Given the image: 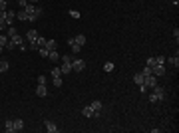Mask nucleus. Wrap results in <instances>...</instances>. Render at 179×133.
<instances>
[{"label": "nucleus", "instance_id": "nucleus-1", "mask_svg": "<svg viewBox=\"0 0 179 133\" xmlns=\"http://www.w3.org/2000/svg\"><path fill=\"white\" fill-rule=\"evenodd\" d=\"M86 70V62L82 60V58H76V60H72V71H84Z\"/></svg>", "mask_w": 179, "mask_h": 133}, {"label": "nucleus", "instance_id": "nucleus-2", "mask_svg": "<svg viewBox=\"0 0 179 133\" xmlns=\"http://www.w3.org/2000/svg\"><path fill=\"white\" fill-rule=\"evenodd\" d=\"M22 42H24V38L20 36V34H16V36H12V38L8 40V44H6V48H8V50H14V48H16V46H20Z\"/></svg>", "mask_w": 179, "mask_h": 133}, {"label": "nucleus", "instance_id": "nucleus-3", "mask_svg": "<svg viewBox=\"0 0 179 133\" xmlns=\"http://www.w3.org/2000/svg\"><path fill=\"white\" fill-rule=\"evenodd\" d=\"M4 20L8 22V26H12V24H14V20H16V12H14V10H8V8H6V10H4Z\"/></svg>", "mask_w": 179, "mask_h": 133}, {"label": "nucleus", "instance_id": "nucleus-4", "mask_svg": "<svg viewBox=\"0 0 179 133\" xmlns=\"http://www.w3.org/2000/svg\"><path fill=\"white\" fill-rule=\"evenodd\" d=\"M151 74H153V76H157V78L165 76V66H163V64H155V66L151 68Z\"/></svg>", "mask_w": 179, "mask_h": 133}, {"label": "nucleus", "instance_id": "nucleus-5", "mask_svg": "<svg viewBox=\"0 0 179 133\" xmlns=\"http://www.w3.org/2000/svg\"><path fill=\"white\" fill-rule=\"evenodd\" d=\"M90 107L94 109V117H98V115H99V111H102V107H104V103H102L99 100H94L92 103H90Z\"/></svg>", "mask_w": 179, "mask_h": 133}, {"label": "nucleus", "instance_id": "nucleus-6", "mask_svg": "<svg viewBox=\"0 0 179 133\" xmlns=\"http://www.w3.org/2000/svg\"><path fill=\"white\" fill-rule=\"evenodd\" d=\"M151 93L155 95V97H157L159 101L165 97V90H163V87H159V86H153V87H151Z\"/></svg>", "mask_w": 179, "mask_h": 133}, {"label": "nucleus", "instance_id": "nucleus-7", "mask_svg": "<svg viewBox=\"0 0 179 133\" xmlns=\"http://www.w3.org/2000/svg\"><path fill=\"white\" fill-rule=\"evenodd\" d=\"M143 84H145L147 87H153V86H157V76H153V74H149V76H145V80H143Z\"/></svg>", "mask_w": 179, "mask_h": 133}, {"label": "nucleus", "instance_id": "nucleus-8", "mask_svg": "<svg viewBox=\"0 0 179 133\" xmlns=\"http://www.w3.org/2000/svg\"><path fill=\"white\" fill-rule=\"evenodd\" d=\"M36 38H38V32H36V30H28V34H26V38H24V40L28 42V46H32V44L36 42Z\"/></svg>", "mask_w": 179, "mask_h": 133}, {"label": "nucleus", "instance_id": "nucleus-9", "mask_svg": "<svg viewBox=\"0 0 179 133\" xmlns=\"http://www.w3.org/2000/svg\"><path fill=\"white\" fill-rule=\"evenodd\" d=\"M42 12H44V10L40 8V6H36V10H34V14H30V16H28V20H30V22H36V20L40 18V16H42Z\"/></svg>", "mask_w": 179, "mask_h": 133}, {"label": "nucleus", "instance_id": "nucleus-10", "mask_svg": "<svg viewBox=\"0 0 179 133\" xmlns=\"http://www.w3.org/2000/svg\"><path fill=\"white\" fill-rule=\"evenodd\" d=\"M44 127H46L50 133H58V131H60V127H58L56 123H52V121H46V123H44Z\"/></svg>", "mask_w": 179, "mask_h": 133}, {"label": "nucleus", "instance_id": "nucleus-11", "mask_svg": "<svg viewBox=\"0 0 179 133\" xmlns=\"http://www.w3.org/2000/svg\"><path fill=\"white\" fill-rule=\"evenodd\" d=\"M48 60H50V62H60V54L56 52V50H50V54H48Z\"/></svg>", "mask_w": 179, "mask_h": 133}, {"label": "nucleus", "instance_id": "nucleus-12", "mask_svg": "<svg viewBox=\"0 0 179 133\" xmlns=\"http://www.w3.org/2000/svg\"><path fill=\"white\" fill-rule=\"evenodd\" d=\"M12 121H14V131H22L24 129V119L16 117V119H12Z\"/></svg>", "mask_w": 179, "mask_h": 133}, {"label": "nucleus", "instance_id": "nucleus-13", "mask_svg": "<svg viewBox=\"0 0 179 133\" xmlns=\"http://www.w3.org/2000/svg\"><path fill=\"white\" fill-rule=\"evenodd\" d=\"M4 131H6V133H14V121H12V119H6Z\"/></svg>", "mask_w": 179, "mask_h": 133}, {"label": "nucleus", "instance_id": "nucleus-14", "mask_svg": "<svg viewBox=\"0 0 179 133\" xmlns=\"http://www.w3.org/2000/svg\"><path fill=\"white\" fill-rule=\"evenodd\" d=\"M36 95H38V97H46V95H48L46 86H38V87H36Z\"/></svg>", "mask_w": 179, "mask_h": 133}, {"label": "nucleus", "instance_id": "nucleus-15", "mask_svg": "<svg viewBox=\"0 0 179 133\" xmlns=\"http://www.w3.org/2000/svg\"><path fill=\"white\" fill-rule=\"evenodd\" d=\"M68 44H70V48H72V52H74V54H78V52L82 50V48L78 46V44H76V40H74V38H70V40H68Z\"/></svg>", "mask_w": 179, "mask_h": 133}, {"label": "nucleus", "instance_id": "nucleus-16", "mask_svg": "<svg viewBox=\"0 0 179 133\" xmlns=\"http://www.w3.org/2000/svg\"><path fill=\"white\" fill-rule=\"evenodd\" d=\"M143 80H145V76H143L142 71H137L135 76H133V81H135L137 86H142V84H143Z\"/></svg>", "mask_w": 179, "mask_h": 133}, {"label": "nucleus", "instance_id": "nucleus-17", "mask_svg": "<svg viewBox=\"0 0 179 133\" xmlns=\"http://www.w3.org/2000/svg\"><path fill=\"white\" fill-rule=\"evenodd\" d=\"M60 70H62V76H66V74H72V64H62Z\"/></svg>", "mask_w": 179, "mask_h": 133}, {"label": "nucleus", "instance_id": "nucleus-18", "mask_svg": "<svg viewBox=\"0 0 179 133\" xmlns=\"http://www.w3.org/2000/svg\"><path fill=\"white\" fill-rule=\"evenodd\" d=\"M82 115H84V117H94V109H92L90 105H86L84 109H82Z\"/></svg>", "mask_w": 179, "mask_h": 133}, {"label": "nucleus", "instance_id": "nucleus-19", "mask_svg": "<svg viewBox=\"0 0 179 133\" xmlns=\"http://www.w3.org/2000/svg\"><path fill=\"white\" fill-rule=\"evenodd\" d=\"M74 40H76V44H78L80 48H82V46H86V36H84V34H78Z\"/></svg>", "mask_w": 179, "mask_h": 133}, {"label": "nucleus", "instance_id": "nucleus-20", "mask_svg": "<svg viewBox=\"0 0 179 133\" xmlns=\"http://www.w3.org/2000/svg\"><path fill=\"white\" fill-rule=\"evenodd\" d=\"M16 18L18 20H22V22H26V20H28V14H26V10H20V12H16Z\"/></svg>", "mask_w": 179, "mask_h": 133}, {"label": "nucleus", "instance_id": "nucleus-21", "mask_svg": "<svg viewBox=\"0 0 179 133\" xmlns=\"http://www.w3.org/2000/svg\"><path fill=\"white\" fill-rule=\"evenodd\" d=\"M44 48H48V50H56L58 42H56V40H46V46H44Z\"/></svg>", "mask_w": 179, "mask_h": 133}, {"label": "nucleus", "instance_id": "nucleus-22", "mask_svg": "<svg viewBox=\"0 0 179 133\" xmlns=\"http://www.w3.org/2000/svg\"><path fill=\"white\" fill-rule=\"evenodd\" d=\"M8 68H10V62H6V60H0V74H4Z\"/></svg>", "mask_w": 179, "mask_h": 133}, {"label": "nucleus", "instance_id": "nucleus-23", "mask_svg": "<svg viewBox=\"0 0 179 133\" xmlns=\"http://www.w3.org/2000/svg\"><path fill=\"white\" fill-rule=\"evenodd\" d=\"M24 10H26V14H34V10H36V6H34L32 4V2H28V4H26V6H24Z\"/></svg>", "mask_w": 179, "mask_h": 133}, {"label": "nucleus", "instance_id": "nucleus-24", "mask_svg": "<svg viewBox=\"0 0 179 133\" xmlns=\"http://www.w3.org/2000/svg\"><path fill=\"white\" fill-rule=\"evenodd\" d=\"M16 34L18 32H16L14 26H8V28H6V36H8V38H12V36H16Z\"/></svg>", "mask_w": 179, "mask_h": 133}, {"label": "nucleus", "instance_id": "nucleus-25", "mask_svg": "<svg viewBox=\"0 0 179 133\" xmlns=\"http://www.w3.org/2000/svg\"><path fill=\"white\" fill-rule=\"evenodd\" d=\"M169 64H171V66L175 68V70H177V68H179V58H177V54H175L173 58H169Z\"/></svg>", "mask_w": 179, "mask_h": 133}, {"label": "nucleus", "instance_id": "nucleus-26", "mask_svg": "<svg viewBox=\"0 0 179 133\" xmlns=\"http://www.w3.org/2000/svg\"><path fill=\"white\" fill-rule=\"evenodd\" d=\"M8 36H6V34H0V46H2V48H6V44H8Z\"/></svg>", "mask_w": 179, "mask_h": 133}, {"label": "nucleus", "instance_id": "nucleus-27", "mask_svg": "<svg viewBox=\"0 0 179 133\" xmlns=\"http://www.w3.org/2000/svg\"><path fill=\"white\" fill-rule=\"evenodd\" d=\"M113 70H116V64H112V62L104 64V71H113Z\"/></svg>", "mask_w": 179, "mask_h": 133}, {"label": "nucleus", "instance_id": "nucleus-28", "mask_svg": "<svg viewBox=\"0 0 179 133\" xmlns=\"http://www.w3.org/2000/svg\"><path fill=\"white\" fill-rule=\"evenodd\" d=\"M60 60H62L64 64H72V56H70V54H64V56H60Z\"/></svg>", "mask_w": 179, "mask_h": 133}, {"label": "nucleus", "instance_id": "nucleus-29", "mask_svg": "<svg viewBox=\"0 0 179 133\" xmlns=\"http://www.w3.org/2000/svg\"><path fill=\"white\" fill-rule=\"evenodd\" d=\"M6 28H8V22H6L4 18H0V32H4Z\"/></svg>", "mask_w": 179, "mask_h": 133}, {"label": "nucleus", "instance_id": "nucleus-30", "mask_svg": "<svg viewBox=\"0 0 179 133\" xmlns=\"http://www.w3.org/2000/svg\"><path fill=\"white\" fill-rule=\"evenodd\" d=\"M52 78H62V70L60 68H54L52 70Z\"/></svg>", "mask_w": 179, "mask_h": 133}, {"label": "nucleus", "instance_id": "nucleus-31", "mask_svg": "<svg viewBox=\"0 0 179 133\" xmlns=\"http://www.w3.org/2000/svg\"><path fill=\"white\" fill-rule=\"evenodd\" d=\"M38 52H40V56H42V58H48V54H50V50H48V48H40Z\"/></svg>", "mask_w": 179, "mask_h": 133}, {"label": "nucleus", "instance_id": "nucleus-32", "mask_svg": "<svg viewBox=\"0 0 179 133\" xmlns=\"http://www.w3.org/2000/svg\"><path fill=\"white\" fill-rule=\"evenodd\" d=\"M70 16L74 20H80V12H78V10H70Z\"/></svg>", "mask_w": 179, "mask_h": 133}, {"label": "nucleus", "instance_id": "nucleus-33", "mask_svg": "<svg viewBox=\"0 0 179 133\" xmlns=\"http://www.w3.org/2000/svg\"><path fill=\"white\" fill-rule=\"evenodd\" d=\"M38 86H46V76H38Z\"/></svg>", "mask_w": 179, "mask_h": 133}, {"label": "nucleus", "instance_id": "nucleus-34", "mask_svg": "<svg viewBox=\"0 0 179 133\" xmlns=\"http://www.w3.org/2000/svg\"><path fill=\"white\" fill-rule=\"evenodd\" d=\"M155 58V64H165V56H153Z\"/></svg>", "mask_w": 179, "mask_h": 133}, {"label": "nucleus", "instance_id": "nucleus-35", "mask_svg": "<svg viewBox=\"0 0 179 133\" xmlns=\"http://www.w3.org/2000/svg\"><path fill=\"white\" fill-rule=\"evenodd\" d=\"M145 66L153 68V66H155V58H147V64H145Z\"/></svg>", "mask_w": 179, "mask_h": 133}, {"label": "nucleus", "instance_id": "nucleus-36", "mask_svg": "<svg viewBox=\"0 0 179 133\" xmlns=\"http://www.w3.org/2000/svg\"><path fill=\"white\" fill-rule=\"evenodd\" d=\"M6 8H8V4H6V0H0V12H4Z\"/></svg>", "mask_w": 179, "mask_h": 133}, {"label": "nucleus", "instance_id": "nucleus-37", "mask_svg": "<svg viewBox=\"0 0 179 133\" xmlns=\"http://www.w3.org/2000/svg\"><path fill=\"white\" fill-rule=\"evenodd\" d=\"M52 80H54V86H56V87L62 86V78H52Z\"/></svg>", "mask_w": 179, "mask_h": 133}, {"label": "nucleus", "instance_id": "nucleus-38", "mask_svg": "<svg viewBox=\"0 0 179 133\" xmlns=\"http://www.w3.org/2000/svg\"><path fill=\"white\" fill-rule=\"evenodd\" d=\"M139 91H142V93H147V91H149V87H147L145 84H142V86H139Z\"/></svg>", "mask_w": 179, "mask_h": 133}, {"label": "nucleus", "instance_id": "nucleus-39", "mask_svg": "<svg viewBox=\"0 0 179 133\" xmlns=\"http://www.w3.org/2000/svg\"><path fill=\"white\" fill-rule=\"evenodd\" d=\"M142 74H143V76H149V74H151V68H149V66H145V68H143V71H142Z\"/></svg>", "mask_w": 179, "mask_h": 133}, {"label": "nucleus", "instance_id": "nucleus-40", "mask_svg": "<svg viewBox=\"0 0 179 133\" xmlns=\"http://www.w3.org/2000/svg\"><path fill=\"white\" fill-rule=\"evenodd\" d=\"M18 4H20V6H22V8H24V6L28 4V0H18Z\"/></svg>", "mask_w": 179, "mask_h": 133}, {"label": "nucleus", "instance_id": "nucleus-41", "mask_svg": "<svg viewBox=\"0 0 179 133\" xmlns=\"http://www.w3.org/2000/svg\"><path fill=\"white\" fill-rule=\"evenodd\" d=\"M171 2H173V4H175V6H177V2H179V0H171Z\"/></svg>", "mask_w": 179, "mask_h": 133}, {"label": "nucleus", "instance_id": "nucleus-42", "mask_svg": "<svg viewBox=\"0 0 179 133\" xmlns=\"http://www.w3.org/2000/svg\"><path fill=\"white\" fill-rule=\"evenodd\" d=\"M28 2H32V4H34V2H38V0H28Z\"/></svg>", "mask_w": 179, "mask_h": 133}, {"label": "nucleus", "instance_id": "nucleus-43", "mask_svg": "<svg viewBox=\"0 0 179 133\" xmlns=\"http://www.w3.org/2000/svg\"><path fill=\"white\" fill-rule=\"evenodd\" d=\"M2 50H4V48H2V46H0V54H2Z\"/></svg>", "mask_w": 179, "mask_h": 133}]
</instances>
